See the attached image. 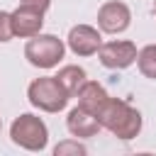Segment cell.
I'll return each instance as SVG.
<instances>
[{"mask_svg":"<svg viewBox=\"0 0 156 156\" xmlns=\"http://www.w3.org/2000/svg\"><path fill=\"white\" fill-rule=\"evenodd\" d=\"M56 78H58V83L66 88V93L71 95V98H76L78 95V90L83 88V83L88 80V76H85V71L80 68V66H63L58 73H56Z\"/></svg>","mask_w":156,"mask_h":156,"instance_id":"obj_11","label":"cell"},{"mask_svg":"<svg viewBox=\"0 0 156 156\" xmlns=\"http://www.w3.org/2000/svg\"><path fill=\"white\" fill-rule=\"evenodd\" d=\"M27 98L34 107L44 110V112H58L68 105V93L66 88L58 83L56 76H46V78H37L29 83L27 88Z\"/></svg>","mask_w":156,"mask_h":156,"instance_id":"obj_2","label":"cell"},{"mask_svg":"<svg viewBox=\"0 0 156 156\" xmlns=\"http://www.w3.org/2000/svg\"><path fill=\"white\" fill-rule=\"evenodd\" d=\"M100 44H102L100 32L90 24H76L68 32V49L76 56H93V54H98Z\"/></svg>","mask_w":156,"mask_h":156,"instance_id":"obj_8","label":"cell"},{"mask_svg":"<svg viewBox=\"0 0 156 156\" xmlns=\"http://www.w3.org/2000/svg\"><path fill=\"white\" fill-rule=\"evenodd\" d=\"M100 124L119 139H134L141 129V112L124 100L110 98L98 115Z\"/></svg>","mask_w":156,"mask_h":156,"instance_id":"obj_1","label":"cell"},{"mask_svg":"<svg viewBox=\"0 0 156 156\" xmlns=\"http://www.w3.org/2000/svg\"><path fill=\"white\" fill-rule=\"evenodd\" d=\"M20 5H29V7H37V10L46 12V7L51 5V0H20Z\"/></svg>","mask_w":156,"mask_h":156,"instance_id":"obj_15","label":"cell"},{"mask_svg":"<svg viewBox=\"0 0 156 156\" xmlns=\"http://www.w3.org/2000/svg\"><path fill=\"white\" fill-rule=\"evenodd\" d=\"M66 54V46L54 34H34L24 44V58L37 68H54Z\"/></svg>","mask_w":156,"mask_h":156,"instance_id":"obj_3","label":"cell"},{"mask_svg":"<svg viewBox=\"0 0 156 156\" xmlns=\"http://www.w3.org/2000/svg\"><path fill=\"white\" fill-rule=\"evenodd\" d=\"M0 129H2V122H0Z\"/></svg>","mask_w":156,"mask_h":156,"instance_id":"obj_16","label":"cell"},{"mask_svg":"<svg viewBox=\"0 0 156 156\" xmlns=\"http://www.w3.org/2000/svg\"><path fill=\"white\" fill-rule=\"evenodd\" d=\"M66 127H68V132H71L73 136L88 139V136H95L102 124H100V119H98L93 112H88V110H83V107L78 105V107H73V110L68 112Z\"/></svg>","mask_w":156,"mask_h":156,"instance_id":"obj_9","label":"cell"},{"mask_svg":"<svg viewBox=\"0 0 156 156\" xmlns=\"http://www.w3.org/2000/svg\"><path fill=\"white\" fill-rule=\"evenodd\" d=\"M10 15H12V32H15V37L29 39V37L39 34L41 27H44V12L37 10V7L20 5V7L12 10Z\"/></svg>","mask_w":156,"mask_h":156,"instance_id":"obj_7","label":"cell"},{"mask_svg":"<svg viewBox=\"0 0 156 156\" xmlns=\"http://www.w3.org/2000/svg\"><path fill=\"white\" fill-rule=\"evenodd\" d=\"M10 136L17 146H22L27 151H44L46 141H49V129L39 117L20 115L10 127Z\"/></svg>","mask_w":156,"mask_h":156,"instance_id":"obj_4","label":"cell"},{"mask_svg":"<svg viewBox=\"0 0 156 156\" xmlns=\"http://www.w3.org/2000/svg\"><path fill=\"white\" fill-rule=\"evenodd\" d=\"M78 105L83 107V110H88V112H93L95 117L100 115V110L105 107V102L110 100V95H107V90L100 85V83H95V80H85L83 83V88L78 90Z\"/></svg>","mask_w":156,"mask_h":156,"instance_id":"obj_10","label":"cell"},{"mask_svg":"<svg viewBox=\"0 0 156 156\" xmlns=\"http://www.w3.org/2000/svg\"><path fill=\"white\" fill-rule=\"evenodd\" d=\"M136 44L134 41H122V39H115V41H107V44H100L98 49V58L105 68H127L136 61Z\"/></svg>","mask_w":156,"mask_h":156,"instance_id":"obj_5","label":"cell"},{"mask_svg":"<svg viewBox=\"0 0 156 156\" xmlns=\"http://www.w3.org/2000/svg\"><path fill=\"white\" fill-rule=\"evenodd\" d=\"M132 22V12L124 2H117V0H110L105 2L100 10H98V27L107 34H119L129 27Z\"/></svg>","mask_w":156,"mask_h":156,"instance_id":"obj_6","label":"cell"},{"mask_svg":"<svg viewBox=\"0 0 156 156\" xmlns=\"http://www.w3.org/2000/svg\"><path fill=\"white\" fill-rule=\"evenodd\" d=\"M54 154L56 156H83L85 154V146L78 144V139L76 141L73 139H66V141H61V144L54 146Z\"/></svg>","mask_w":156,"mask_h":156,"instance_id":"obj_13","label":"cell"},{"mask_svg":"<svg viewBox=\"0 0 156 156\" xmlns=\"http://www.w3.org/2000/svg\"><path fill=\"white\" fill-rule=\"evenodd\" d=\"M154 12H156V5H154Z\"/></svg>","mask_w":156,"mask_h":156,"instance_id":"obj_17","label":"cell"},{"mask_svg":"<svg viewBox=\"0 0 156 156\" xmlns=\"http://www.w3.org/2000/svg\"><path fill=\"white\" fill-rule=\"evenodd\" d=\"M136 66L146 78L156 80V44H149L136 54Z\"/></svg>","mask_w":156,"mask_h":156,"instance_id":"obj_12","label":"cell"},{"mask_svg":"<svg viewBox=\"0 0 156 156\" xmlns=\"http://www.w3.org/2000/svg\"><path fill=\"white\" fill-rule=\"evenodd\" d=\"M12 37H15V32H12V15L0 10V41H10Z\"/></svg>","mask_w":156,"mask_h":156,"instance_id":"obj_14","label":"cell"}]
</instances>
